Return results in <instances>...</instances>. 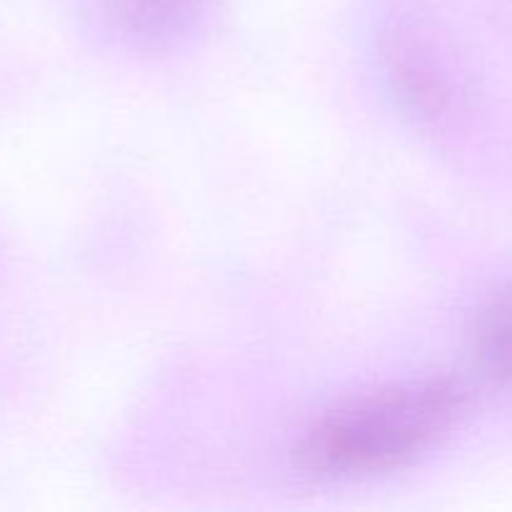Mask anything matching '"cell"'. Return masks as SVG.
Segmentation results:
<instances>
[{
	"mask_svg": "<svg viewBox=\"0 0 512 512\" xmlns=\"http://www.w3.org/2000/svg\"><path fill=\"white\" fill-rule=\"evenodd\" d=\"M115 28L143 45L183 38L203 18L208 0H105Z\"/></svg>",
	"mask_w": 512,
	"mask_h": 512,
	"instance_id": "cell-3",
	"label": "cell"
},
{
	"mask_svg": "<svg viewBox=\"0 0 512 512\" xmlns=\"http://www.w3.org/2000/svg\"><path fill=\"white\" fill-rule=\"evenodd\" d=\"M465 410L468 390L453 378L370 390L320 415L295 448V458L325 478L388 473L435 448Z\"/></svg>",
	"mask_w": 512,
	"mask_h": 512,
	"instance_id": "cell-1",
	"label": "cell"
},
{
	"mask_svg": "<svg viewBox=\"0 0 512 512\" xmlns=\"http://www.w3.org/2000/svg\"><path fill=\"white\" fill-rule=\"evenodd\" d=\"M390 73H393L398 95L415 115L435 125H445L453 118V85L420 40H395L390 48Z\"/></svg>",
	"mask_w": 512,
	"mask_h": 512,
	"instance_id": "cell-2",
	"label": "cell"
},
{
	"mask_svg": "<svg viewBox=\"0 0 512 512\" xmlns=\"http://www.w3.org/2000/svg\"><path fill=\"white\" fill-rule=\"evenodd\" d=\"M473 355L485 378L512 385V285L480 315Z\"/></svg>",
	"mask_w": 512,
	"mask_h": 512,
	"instance_id": "cell-4",
	"label": "cell"
}]
</instances>
